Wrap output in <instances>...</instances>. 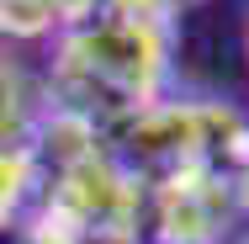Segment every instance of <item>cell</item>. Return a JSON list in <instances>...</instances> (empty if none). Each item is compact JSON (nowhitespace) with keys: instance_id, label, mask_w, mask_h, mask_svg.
I'll use <instances>...</instances> for the list:
<instances>
[{"instance_id":"6","label":"cell","mask_w":249,"mask_h":244,"mask_svg":"<svg viewBox=\"0 0 249 244\" xmlns=\"http://www.w3.org/2000/svg\"><path fill=\"white\" fill-rule=\"evenodd\" d=\"M43 112V96L32 91V80L21 75V64L0 43V144H21L32 138V122Z\"/></svg>"},{"instance_id":"9","label":"cell","mask_w":249,"mask_h":244,"mask_svg":"<svg viewBox=\"0 0 249 244\" xmlns=\"http://www.w3.org/2000/svg\"><path fill=\"white\" fill-rule=\"evenodd\" d=\"M0 244H21V228H16V234H0Z\"/></svg>"},{"instance_id":"10","label":"cell","mask_w":249,"mask_h":244,"mask_svg":"<svg viewBox=\"0 0 249 244\" xmlns=\"http://www.w3.org/2000/svg\"><path fill=\"white\" fill-rule=\"evenodd\" d=\"M228 244H249V228H244V234H233V239H228Z\"/></svg>"},{"instance_id":"5","label":"cell","mask_w":249,"mask_h":244,"mask_svg":"<svg viewBox=\"0 0 249 244\" xmlns=\"http://www.w3.org/2000/svg\"><path fill=\"white\" fill-rule=\"evenodd\" d=\"M43 191V165H37V149L27 144H0V234H16L27 223V212L37 207Z\"/></svg>"},{"instance_id":"8","label":"cell","mask_w":249,"mask_h":244,"mask_svg":"<svg viewBox=\"0 0 249 244\" xmlns=\"http://www.w3.org/2000/svg\"><path fill=\"white\" fill-rule=\"evenodd\" d=\"M233 186H239V207H244V218H249V154H244V165L233 170Z\"/></svg>"},{"instance_id":"7","label":"cell","mask_w":249,"mask_h":244,"mask_svg":"<svg viewBox=\"0 0 249 244\" xmlns=\"http://www.w3.org/2000/svg\"><path fill=\"white\" fill-rule=\"evenodd\" d=\"M106 11L133 16V21H149L159 32H175V38H180V21H186L191 0H106Z\"/></svg>"},{"instance_id":"2","label":"cell","mask_w":249,"mask_h":244,"mask_svg":"<svg viewBox=\"0 0 249 244\" xmlns=\"http://www.w3.org/2000/svg\"><path fill=\"white\" fill-rule=\"evenodd\" d=\"M106 144L143 186L180 170L233 175L249 154V117L217 96H159L138 117H127Z\"/></svg>"},{"instance_id":"12","label":"cell","mask_w":249,"mask_h":244,"mask_svg":"<svg viewBox=\"0 0 249 244\" xmlns=\"http://www.w3.org/2000/svg\"><path fill=\"white\" fill-rule=\"evenodd\" d=\"M191 5H196V0H191Z\"/></svg>"},{"instance_id":"4","label":"cell","mask_w":249,"mask_h":244,"mask_svg":"<svg viewBox=\"0 0 249 244\" xmlns=\"http://www.w3.org/2000/svg\"><path fill=\"white\" fill-rule=\"evenodd\" d=\"M106 0H0V43H53Z\"/></svg>"},{"instance_id":"3","label":"cell","mask_w":249,"mask_h":244,"mask_svg":"<svg viewBox=\"0 0 249 244\" xmlns=\"http://www.w3.org/2000/svg\"><path fill=\"white\" fill-rule=\"evenodd\" d=\"M239 223H244V207L228 170H180L143 186L149 244H228Z\"/></svg>"},{"instance_id":"1","label":"cell","mask_w":249,"mask_h":244,"mask_svg":"<svg viewBox=\"0 0 249 244\" xmlns=\"http://www.w3.org/2000/svg\"><path fill=\"white\" fill-rule=\"evenodd\" d=\"M170 69H175V32H159L149 21L101 5L90 21L53 38L43 106H58L111 138L127 117L170 96Z\"/></svg>"},{"instance_id":"11","label":"cell","mask_w":249,"mask_h":244,"mask_svg":"<svg viewBox=\"0 0 249 244\" xmlns=\"http://www.w3.org/2000/svg\"><path fill=\"white\" fill-rule=\"evenodd\" d=\"M244 53H249V32H244Z\"/></svg>"}]
</instances>
